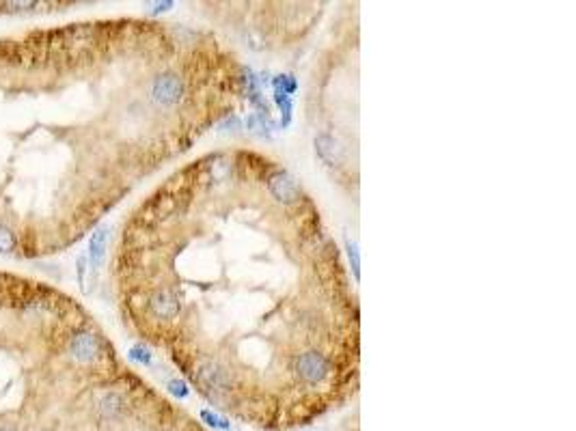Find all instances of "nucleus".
<instances>
[{
    "mask_svg": "<svg viewBox=\"0 0 576 431\" xmlns=\"http://www.w3.org/2000/svg\"><path fill=\"white\" fill-rule=\"evenodd\" d=\"M78 285H80V289L84 292V270H86V257H78Z\"/></svg>",
    "mask_w": 576,
    "mask_h": 431,
    "instance_id": "0eeeda50",
    "label": "nucleus"
},
{
    "mask_svg": "<svg viewBox=\"0 0 576 431\" xmlns=\"http://www.w3.org/2000/svg\"><path fill=\"white\" fill-rule=\"evenodd\" d=\"M130 358H132L134 362L142 364V367H149V364L154 362L152 350H149L147 345H142V343H138V345H134V347L130 350Z\"/></svg>",
    "mask_w": 576,
    "mask_h": 431,
    "instance_id": "7ed1b4c3",
    "label": "nucleus"
},
{
    "mask_svg": "<svg viewBox=\"0 0 576 431\" xmlns=\"http://www.w3.org/2000/svg\"><path fill=\"white\" fill-rule=\"evenodd\" d=\"M166 389H169V393H171V395H175V397H179V399H186V397L190 395V389H188V384H186L183 379H179V377H175V379H169Z\"/></svg>",
    "mask_w": 576,
    "mask_h": 431,
    "instance_id": "20e7f679",
    "label": "nucleus"
},
{
    "mask_svg": "<svg viewBox=\"0 0 576 431\" xmlns=\"http://www.w3.org/2000/svg\"><path fill=\"white\" fill-rule=\"evenodd\" d=\"M106 244H108V226L95 229L89 239V261L93 270H100L106 257Z\"/></svg>",
    "mask_w": 576,
    "mask_h": 431,
    "instance_id": "f03ea898",
    "label": "nucleus"
},
{
    "mask_svg": "<svg viewBox=\"0 0 576 431\" xmlns=\"http://www.w3.org/2000/svg\"><path fill=\"white\" fill-rule=\"evenodd\" d=\"M0 431H16L13 427H0Z\"/></svg>",
    "mask_w": 576,
    "mask_h": 431,
    "instance_id": "6e6552de",
    "label": "nucleus"
},
{
    "mask_svg": "<svg viewBox=\"0 0 576 431\" xmlns=\"http://www.w3.org/2000/svg\"><path fill=\"white\" fill-rule=\"evenodd\" d=\"M69 350L74 354L76 360L80 362H93L98 360L104 352V343L98 334H93L89 330H82V332H76L74 339L69 343Z\"/></svg>",
    "mask_w": 576,
    "mask_h": 431,
    "instance_id": "f257e3e1",
    "label": "nucleus"
},
{
    "mask_svg": "<svg viewBox=\"0 0 576 431\" xmlns=\"http://www.w3.org/2000/svg\"><path fill=\"white\" fill-rule=\"evenodd\" d=\"M16 248V237L7 226H0V253H9Z\"/></svg>",
    "mask_w": 576,
    "mask_h": 431,
    "instance_id": "39448f33",
    "label": "nucleus"
},
{
    "mask_svg": "<svg viewBox=\"0 0 576 431\" xmlns=\"http://www.w3.org/2000/svg\"><path fill=\"white\" fill-rule=\"evenodd\" d=\"M348 255H350V261H352V272H354V278L358 280V253H356V246L352 242H348Z\"/></svg>",
    "mask_w": 576,
    "mask_h": 431,
    "instance_id": "423d86ee",
    "label": "nucleus"
}]
</instances>
